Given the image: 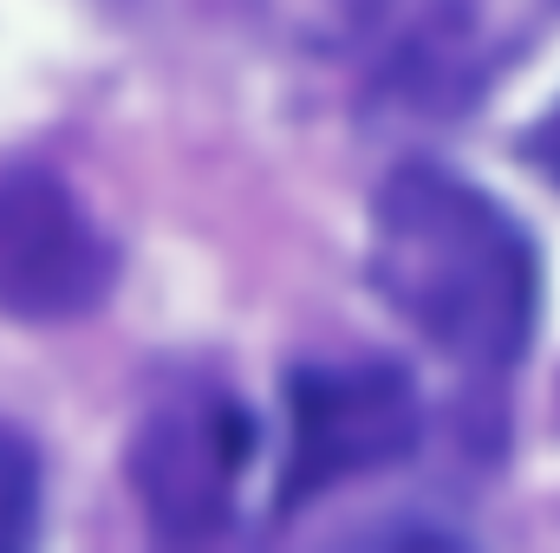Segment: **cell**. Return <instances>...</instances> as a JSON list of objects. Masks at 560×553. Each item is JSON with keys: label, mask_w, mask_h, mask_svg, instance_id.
<instances>
[{"label": "cell", "mask_w": 560, "mask_h": 553, "mask_svg": "<svg viewBox=\"0 0 560 553\" xmlns=\"http://www.w3.org/2000/svg\"><path fill=\"white\" fill-rule=\"evenodd\" d=\"M365 268L385 306L469 372H502L535 339L541 268L528 228L489 189L436 163L385 176Z\"/></svg>", "instance_id": "obj_1"}, {"label": "cell", "mask_w": 560, "mask_h": 553, "mask_svg": "<svg viewBox=\"0 0 560 553\" xmlns=\"http://www.w3.org/2000/svg\"><path fill=\"white\" fill-rule=\"evenodd\" d=\"M287 475L280 508H300L352 475H378L418 449V391L398 365L346 358V365H300L287 385Z\"/></svg>", "instance_id": "obj_2"}, {"label": "cell", "mask_w": 560, "mask_h": 553, "mask_svg": "<svg viewBox=\"0 0 560 553\" xmlns=\"http://www.w3.org/2000/svg\"><path fill=\"white\" fill-rule=\"evenodd\" d=\"M248 449H255V423L229 391H215V385L170 391L143 416L138 443H131V482L143 495L150 528L163 541L222 534L235 515Z\"/></svg>", "instance_id": "obj_3"}, {"label": "cell", "mask_w": 560, "mask_h": 553, "mask_svg": "<svg viewBox=\"0 0 560 553\" xmlns=\"http://www.w3.org/2000/svg\"><path fill=\"white\" fill-rule=\"evenodd\" d=\"M118 274V255L66 176L20 163L0 176V313L52 326L92 313Z\"/></svg>", "instance_id": "obj_4"}, {"label": "cell", "mask_w": 560, "mask_h": 553, "mask_svg": "<svg viewBox=\"0 0 560 553\" xmlns=\"http://www.w3.org/2000/svg\"><path fill=\"white\" fill-rule=\"evenodd\" d=\"M39 521V462L33 443L0 423V548H26Z\"/></svg>", "instance_id": "obj_5"}, {"label": "cell", "mask_w": 560, "mask_h": 553, "mask_svg": "<svg viewBox=\"0 0 560 553\" xmlns=\"http://www.w3.org/2000/svg\"><path fill=\"white\" fill-rule=\"evenodd\" d=\"M528 150H535V156H541V163H548V169L560 176V111L548 118V125H541V131H535V138H528Z\"/></svg>", "instance_id": "obj_6"}]
</instances>
